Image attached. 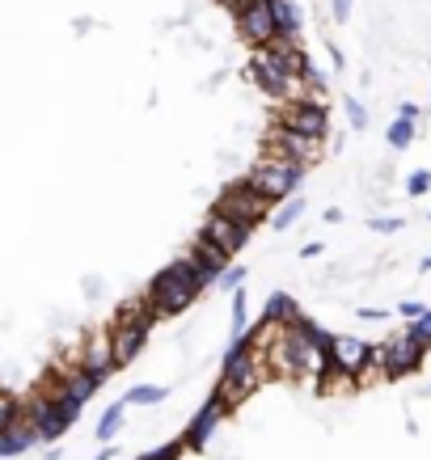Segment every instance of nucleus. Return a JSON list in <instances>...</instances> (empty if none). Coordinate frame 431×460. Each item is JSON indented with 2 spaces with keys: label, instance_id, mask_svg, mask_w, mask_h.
Segmentation results:
<instances>
[{
  "label": "nucleus",
  "instance_id": "nucleus-1",
  "mask_svg": "<svg viewBox=\"0 0 431 460\" xmlns=\"http://www.w3.org/2000/svg\"><path fill=\"white\" fill-rule=\"evenodd\" d=\"M144 296H148V305H153L157 317H182L186 308L195 305L203 292H199L195 270H191V262H186V253H182V258H174L166 270H157Z\"/></svg>",
  "mask_w": 431,
  "mask_h": 460
},
{
  "label": "nucleus",
  "instance_id": "nucleus-2",
  "mask_svg": "<svg viewBox=\"0 0 431 460\" xmlns=\"http://www.w3.org/2000/svg\"><path fill=\"white\" fill-rule=\"evenodd\" d=\"M305 173H309V165H301V161H292V156L266 153L263 161H254V165L246 169V181H250L263 199L283 203V199H292L296 190L305 186Z\"/></svg>",
  "mask_w": 431,
  "mask_h": 460
},
{
  "label": "nucleus",
  "instance_id": "nucleus-3",
  "mask_svg": "<svg viewBox=\"0 0 431 460\" xmlns=\"http://www.w3.org/2000/svg\"><path fill=\"white\" fill-rule=\"evenodd\" d=\"M211 208L216 211H224V216H229V220H237V224H246V228H258V224L266 220V216H271V208H275V203H271V199H263L258 195V190H254L250 181L241 178L237 181V186H224L220 190V199H216V203H211Z\"/></svg>",
  "mask_w": 431,
  "mask_h": 460
},
{
  "label": "nucleus",
  "instance_id": "nucleus-4",
  "mask_svg": "<svg viewBox=\"0 0 431 460\" xmlns=\"http://www.w3.org/2000/svg\"><path fill=\"white\" fill-rule=\"evenodd\" d=\"M423 355L427 347H418L410 334H390L381 347H373V363L381 367V376L385 380H398V376H410L423 367Z\"/></svg>",
  "mask_w": 431,
  "mask_h": 460
},
{
  "label": "nucleus",
  "instance_id": "nucleus-5",
  "mask_svg": "<svg viewBox=\"0 0 431 460\" xmlns=\"http://www.w3.org/2000/svg\"><path fill=\"white\" fill-rule=\"evenodd\" d=\"M279 127L288 131H301V136H313V140H326L330 136V106L321 98H301V102H288L275 119Z\"/></svg>",
  "mask_w": 431,
  "mask_h": 460
},
{
  "label": "nucleus",
  "instance_id": "nucleus-6",
  "mask_svg": "<svg viewBox=\"0 0 431 460\" xmlns=\"http://www.w3.org/2000/svg\"><path fill=\"white\" fill-rule=\"evenodd\" d=\"M229 414H233V410H229V402H224L220 393L211 389V397L195 410V419H191V427L182 431V444L191 447V452H203V447H208L211 439H216V431H220V422L229 419Z\"/></svg>",
  "mask_w": 431,
  "mask_h": 460
},
{
  "label": "nucleus",
  "instance_id": "nucleus-7",
  "mask_svg": "<svg viewBox=\"0 0 431 460\" xmlns=\"http://www.w3.org/2000/svg\"><path fill=\"white\" fill-rule=\"evenodd\" d=\"M266 153H279V156H292L301 165H318L321 153H326V140H313V136H301V131H288V127H271L266 136Z\"/></svg>",
  "mask_w": 431,
  "mask_h": 460
},
{
  "label": "nucleus",
  "instance_id": "nucleus-8",
  "mask_svg": "<svg viewBox=\"0 0 431 460\" xmlns=\"http://www.w3.org/2000/svg\"><path fill=\"white\" fill-rule=\"evenodd\" d=\"M233 30H237V39L246 42L250 51L266 47V42L275 39V22H271L266 0H254V4H246V9H237V13H233Z\"/></svg>",
  "mask_w": 431,
  "mask_h": 460
},
{
  "label": "nucleus",
  "instance_id": "nucleus-9",
  "mask_svg": "<svg viewBox=\"0 0 431 460\" xmlns=\"http://www.w3.org/2000/svg\"><path fill=\"white\" fill-rule=\"evenodd\" d=\"M373 359V342L360 334H330V367L343 372V376H360L364 367Z\"/></svg>",
  "mask_w": 431,
  "mask_h": 460
},
{
  "label": "nucleus",
  "instance_id": "nucleus-10",
  "mask_svg": "<svg viewBox=\"0 0 431 460\" xmlns=\"http://www.w3.org/2000/svg\"><path fill=\"white\" fill-rule=\"evenodd\" d=\"M203 237L216 241V245H220V250L233 258V253H241L246 245H250V228H246V224H237V220H229L224 211L211 208L208 220H203Z\"/></svg>",
  "mask_w": 431,
  "mask_h": 460
},
{
  "label": "nucleus",
  "instance_id": "nucleus-11",
  "mask_svg": "<svg viewBox=\"0 0 431 460\" xmlns=\"http://www.w3.org/2000/svg\"><path fill=\"white\" fill-rule=\"evenodd\" d=\"M81 367L89 376H98L102 385L119 372L114 367V350H111V334L106 330H94V334H85V347H81Z\"/></svg>",
  "mask_w": 431,
  "mask_h": 460
},
{
  "label": "nucleus",
  "instance_id": "nucleus-12",
  "mask_svg": "<svg viewBox=\"0 0 431 460\" xmlns=\"http://www.w3.org/2000/svg\"><path fill=\"white\" fill-rule=\"evenodd\" d=\"M111 350H114V367H127V363H136V355L144 350V342H148V334L153 330H139V325H119V321H111Z\"/></svg>",
  "mask_w": 431,
  "mask_h": 460
},
{
  "label": "nucleus",
  "instance_id": "nucleus-13",
  "mask_svg": "<svg viewBox=\"0 0 431 460\" xmlns=\"http://www.w3.org/2000/svg\"><path fill=\"white\" fill-rule=\"evenodd\" d=\"M30 447H39V435H34V422H30V414H22V419L9 427V431H0V460L26 456Z\"/></svg>",
  "mask_w": 431,
  "mask_h": 460
},
{
  "label": "nucleus",
  "instance_id": "nucleus-14",
  "mask_svg": "<svg viewBox=\"0 0 431 460\" xmlns=\"http://www.w3.org/2000/svg\"><path fill=\"white\" fill-rule=\"evenodd\" d=\"M301 317H305V313H301V305H296L288 292H271V296H266V305H263V321H266V325L288 330V325H296Z\"/></svg>",
  "mask_w": 431,
  "mask_h": 460
},
{
  "label": "nucleus",
  "instance_id": "nucleus-15",
  "mask_svg": "<svg viewBox=\"0 0 431 460\" xmlns=\"http://www.w3.org/2000/svg\"><path fill=\"white\" fill-rule=\"evenodd\" d=\"M266 9H271V22H275L279 39H296V42H301L305 17H301V9H296V0H266Z\"/></svg>",
  "mask_w": 431,
  "mask_h": 460
},
{
  "label": "nucleus",
  "instance_id": "nucleus-16",
  "mask_svg": "<svg viewBox=\"0 0 431 460\" xmlns=\"http://www.w3.org/2000/svg\"><path fill=\"white\" fill-rule=\"evenodd\" d=\"M114 321H119V325H139V330H153V325H157L161 317L153 313L148 296H131V300H123V305H119Z\"/></svg>",
  "mask_w": 431,
  "mask_h": 460
},
{
  "label": "nucleus",
  "instance_id": "nucleus-17",
  "mask_svg": "<svg viewBox=\"0 0 431 460\" xmlns=\"http://www.w3.org/2000/svg\"><path fill=\"white\" fill-rule=\"evenodd\" d=\"M123 422H127V402H111L106 410H102L98 427H94V435H98V444H111L114 435L123 431Z\"/></svg>",
  "mask_w": 431,
  "mask_h": 460
},
{
  "label": "nucleus",
  "instance_id": "nucleus-18",
  "mask_svg": "<svg viewBox=\"0 0 431 460\" xmlns=\"http://www.w3.org/2000/svg\"><path fill=\"white\" fill-rule=\"evenodd\" d=\"M301 216H305V199H288V203H283V208L271 216V233H288V228H292Z\"/></svg>",
  "mask_w": 431,
  "mask_h": 460
},
{
  "label": "nucleus",
  "instance_id": "nucleus-19",
  "mask_svg": "<svg viewBox=\"0 0 431 460\" xmlns=\"http://www.w3.org/2000/svg\"><path fill=\"white\" fill-rule=\"evenodd\" d=\"M166 397H169L166 385H131L123 402H127V405H161Z\"/></svg>",
  "mask_w": 431,
  "mask_h": 460
},
{
  "label": "nucleus",
  "instance_id": "nucleus-20",
  "mask_svg": "<svg viewBox=\"0 0 431 460\" xmlns=\"http://www.w3.org/2000/svg\"><path fill=\"white\" fill-rule=\"evenodd\" d=\"M22 414H26V405L17 402L9 389H0V431H9V427H13Z\"/></svg>",
  "mask_w": 431,
  "mask_h": 460
},
{
  "label": "nucleus",
  "instance_id": "nucleus-21",
  "mask_svg": "<svg viewBox=\"0 0 431 460\" xmlns=\"http://www.w3.org/2000/svg\"><path fill=\"white\" fill-rule=\"evenodd\" d=\"M385 140H390V148H398V153H402V148H410V144H415V123H410V119H393Z\"/></svg>",
  "mask_w": 431,
  "mask_h": 460
},
{
  "label": "nucleus",
  "instance_id": "nucleus-22",
  "mask_svg": "<svg viewBox=\"0 0 431 460\" xmlns=\"http://www.w3.org/2000/svg\"><path fill=\"white\" fill-rule=\"evenodd\" d=\"M246 275H250V266H224V275H220V283H216V288H220V292H229L233 296L237 288H241V283H246Z\"/></svg>",
  "mask_w": 431,
  "mask_h": 460
},
{
  "label": "nucleus",
  "instance_id": "nucleus-23",
  "mask_svg": "<svg viewBox=\"0 0 431 460\" xmlns=\"http://www.w3.org/2000/svg\"><path fill=\"white\" fill-rule=\"evenodd\" d=\"M406 334L415 338L418 347H427V350H431V308L423 313V317H415L410 325H406Z\"/></svg>",
  "mask_w": 431,
  "mask_h": 460
},
{
  "label": "nucleus",
  "instance_id": "nucleus-24",
  "mask_svg": "<svg viewBox=\"0 0 431 460\" xmlns=\"http://www.w3.org/2000/svg\"><path fill=\"white\" fill-rule=\"evenodd\" d=\"M182 452H186V444H182V439H166V444H157L153 452H144L139 460H178Z\"/></svg>",
  "mask_w": 431,
  "mask_h": 460
},
{
  "label": "nucleus",
  "instance_id": "nucleus-25",
  "mask_svg": "<svg viewBox=\"0 0 431 460\" xmlns=\"http://www.w3.org/2000/svg\"><path fill=\"white\" fill-rule=\"evenodd\" d=\"M431 190V173L427 169H418V173H410V178H406V195L410 199H423Z\"/></svg>",
  "mask_w": 431,
  "mask_h": 460
},
{
  "label": "nucleus",
  "instance_id": "nucleus-26",
  "mask_svg": "<svg viewBox=\"0 0 431 460\" xmlns=\"http://www.w3.org/2000/svg\"><path fill=\"white\" fill-rule=\"evenodd\" d=\"M343 111H347V119H351V127H355V131H364V127H368V111H364L360 98H343Z\"/></svg>",
  "mask_w": 431,
  "mask_h": 460
},
{
  "label": "nucleus",
  "instance_id": "nucleus-27",
  "mask_svg": "<svg viewBox=\"0 0 431 460\" xmlns=\"http://www.w3.org/2000/svg\"><path fill=\"white\" fill-rule=\"evenodd\" d=\"M351 4H355V0H330V17L338 22V26H347L351 22Z\"/></svg>",
  "mask_w": 431,
  "mask_h": 460
},
{
  "label": "nucleus",
  "instance_id": "nucleus-28",
  "mask_svg": "<svg viewBox=\"0 0 431 460\" xmlns=\"http://www.w3.org/2000/svg\"><path fill=\"white\" fill-rule=\"evenodd\" d=\"M402 216H376L373 220V233H398V228H402Z\"/></svg>",
  "mask_w": 431,
  "mask_h": 460
},
{
  "label": "nucleus",
  "instance_id": "nucleus-29",
  "mask_svg": "<svg viewBox=\"0 0 431 460\" xmlns=\"http://www.w3.org/2000/svg\"><path fill=\"white\" fill-rule=\"evenodd\" d=\"M398 313H402L406 321H415V317H423V313H427V305H418V300H402V305H398Z\"/></svg>",
  "mask_w": 431,
  "mask_h": 460
},
{
  "label": "nucleus",
  "instance_id": "nucleus-30",
  "mask_svg": "<svg viewBox=\"0 0 431 460\" xmlns=\"http://www.w3.org/2000/svg\"><path fill=\"white\" fill-rule=\"evenodd\" d=\"M398 119H410V123H415V119H418V106H415V102H402V106H398Z\"/></svg>",
  "mask_w": 431,
  "mask_h": 460
},
{
  "label": "nucleus",
  "instance_id": "nucleus-31",
  "mask_svg": "<svg viewBox=\"0 0 431 460\" xmlns=\"http://www.w3.org/2000/svg\"><path fill=\"white\" fill-rule=\"evenodd\" d=\"M360 317H364V321H381V317H385V308H373V305H364V308H360Z\"/></svg>",
  "mask_w": 431,
  "mask_h": 460
},
{
  "label": "nucleus",
  "instance_id": "nucleus-32",
  "mask_svg": "<svg viewBox=\"0 0 431 460\" xmlns=\"http://www.w3.org/2000/svg\"><path fill=\"white\" fill-rule=\"evenodd\" d=\"M94 460H119V452H114V447H102V452H98Z\"/></svg>",
  "mask_w": 431,
  "mask_h": 460
},
{
  "label": "nucleus",
  "instance_id": "nucleus-33",
  "mask_svg": "<svg viewBox=\"0 0 431 460\" xmlns=\"http://www.w3.org/2000/svg\"><path fill=\"white\" fill-rule=\"evenodd\" d=\"M42 460H59V447L51 444V447H47V452H42Z\"/></svg>",
  "mask_w": 431,
  "mask_h": 460
},
{
  "label": "nucleus",
  "instance_id": "nucleus-34",
  "mask_svg": "<svg viewBox=\"0 0 431 460\" xmlns=\"http://www.w3.org/2000/svg\"><path fill=\"white\" fill-rule=\"evenodd\" d=\"M418 270H431V258H423V266H418Z\"/></svg>",
  "mask_w": 431,
  "mask_h": 460
},
{
  "label": "nucleus",
  "instance_id": "nucleus-35",
  "mask_svg": "<svg viewBox=\"0 0 431 460\" xmlns=\"http://www.w3.org/2000/svg\"><path fill=\"white\" fill-rule=\"evenodd\" d=\"M427 220H431V211H427Z\"/></svg>",
  "mask_w": 431,
  "mask_h": 460
}]
</instances>
